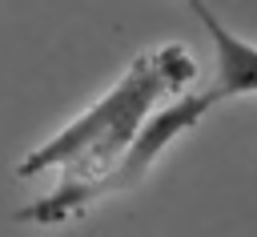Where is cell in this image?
Wrapping results in <instances>:
<instances>
[{"label":"cell","instance_id":"cell-2","mask_svg":"<svg viewBox=\"0 0 257 237\" xmlns=\"http://www.w3.org/2000/svg\"><path fill=\"white\" fill-rule=\"evenodd\" d=\"M193 8V16L201 20L209 44H213V84L201 88L209 108L237 100V96H257V44L245 40L241 32H233L205 0H185Z\"/></svg>","mask_w":257,"mask_h":237},{"label":"cell","instance_id":"cell-1","mask_svg":"<svg viewBox=\"0 0 257 237\" xmlns=\"http://www.w3.org/2000/svg\"><path fill=\"white\" fill-rule=\"evenodd\" d=\"M197 80V56L169 40L157 48H145L133 56V64L88 104L80 108L64 129H56L48 141H40L20 165L16 177H44L52 173L56 185L24 205L16 221L32 225H64L92 209L96 201L112 197V181L133 153L145 125L157 116L161 104L189 92Z\"/></svg>","mask_w":257,"mask_h":237}]
</instances>
